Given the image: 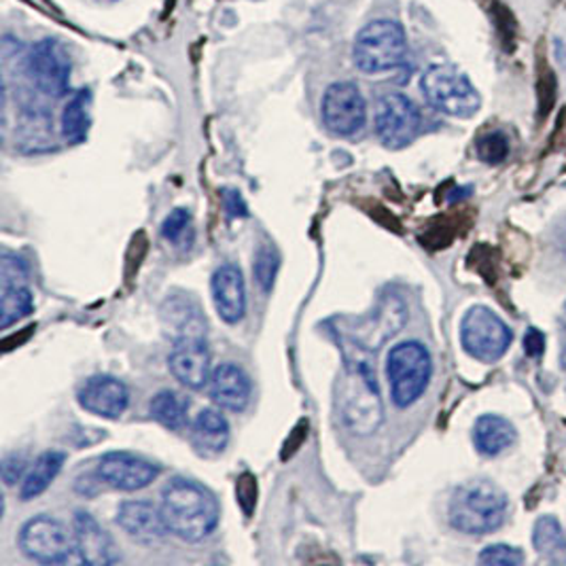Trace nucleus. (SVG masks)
I'll list each match as a JSON object with an SVG mask.
<instances>
[{
    "instance_id": "obj_1",
    "label": "nucleus",
    "mask_w": 566,
    "mask_h": 566,
    "mask_svg": "<svg viewBox=\"0 0 566 566\" xmlns=\"http://www.w3.org/2000/svg\"><path fill=\"white\" fill-rule=\"evenodd\" d=\"M160 508L172 535L187 543L210 537L221 520L215 494L198 481L187 478H174L164 488Z\"/></svg>"
},
{
    "instance_id": "obj_2",
    "label": "nucleus",
    "mask_w": 566,
    "mask_h": 566,
    "mask_svg": "<svg viewBox=\"0 0 566 566\" xmlns=\"http://www.w3.org/2000/svg\"><path fill=\"white\" fill-rule=\"evenodd\" d=\"M336 405L341 423L355 435H371L384 421V405L375 369L368 357H346V366L338 382Z\"/></svg>"
},
{
    "instance_id": "obj_3",
    "label": "nucleus",
    "mask_w": 566,
    "mask_h": 566,
    "mask_svg": "<svg viewBox=\"0 0 566 566\" xmlns=\"http://www.w3.org/2000/svg\"><path fill=\"white\" fill-rule=\"evenodd\" d=\"M508 494L492 481L471 480L454 490L448 518L465 535H488L508 518Z\"/></svg>"
},
{
    "instance_id": "obj_4",
    "label": "nucleus",
    "mask_w": 566,
    "mask_h": 566,
    "mask_svg": "<svg viewBox=\"0 0 566 566\" xmlns=\"http://www.w3.org/2000/svg\"><path fill=\"white\" fill-rule=\"evenodd\" d=\"M407 57L405 32L391 20L371 22L355 39L352 59L366 75H378L401 66Z\"/></svg>"
},
{
    "instance_id": "obj_5",
    "label": "nucleus",
    "mask_w": 566,
    "mask_h": 566,
    "mask_svg": "<svg viewBox=\"0 0 566 566\" xmlns=\"http://www.w3.org/2000/svg\"><path fill=\"white\" fill-rule=\"evenodd\" d=\"M423 94L426 102L439 113L469 119L480 111L478 89L465 73L448 64H435L423 75Z\"/></svg>"
},
{
    "instance_id": "obj_6",
    "label": "nucleus",
    "mask_w": 566,
    "mask_h": 566,
    "mask_svg": "<svg viewBox=\"0 0 566 566\" xmlns=\"http://www.w3.org/2000/svg\"><path fill=\"white\" fill-rule=\"evenodd\" d=\"M433 361L421 341H401L389 352L387 375L396 407H410L425 395L431 382Z\"/></svg>"
},
{
    "instance_id": "obj_7",
    "label": "nucleus",
    "mask_w": 566,
    "mask_h": 566,
    "mask_svg": "<svg viewBox=\"0 0 566 566\" xmlns=\"http://www.w3.org/2000/svg\"><path fill=\"white\" fill-rule=\"evenodd\" d=\"M460 341L467 355L481 363L499 361L511 346V329L497 312L476 306L460 323Z\"/></svg>"
},
{
    "instance_id": "obj_8",
    "label": "nucleus",
    "mask_w": 566,
    "mask_h": 566,
    "mask_svg": "<svg viewBox=\"0 0 566 566\" xmlns=\"http://www.w3.org/2000/svg\"><path fill=\"white\" fill-rule=\"evenodd\" d=\"M20 547L30 560L41 565L68 563L77 552L75 537L68 529L50 515H36L20 531Z\"/></svg>"
},
{
    "instance_id": "obj_9",
    "label": "nucleus",
    "mask_w": 566,
    "mask_h": 566,
    "mask_svg": "<svg viewBox=\"0 0 566 566\" xmlns=\"http://www.w3.org/2000/svg\"><path fill=\"white\" fill-rule=\"evenodd\" d=\"M421 111L403 94H387L375 107V134L387 149H403L421 134Z\"/></svg>"
},
{
    "instance_id": "obj_10",
    "label": "nucleus",
    "mask_w": 566,
    "mask_h": 566,
    "mask_svg": "<svg viewBox=\"0 0 566 566\" xmlns=\"http://www.w3.org/2000/svg\"><path fill=\"white\" fill-rule=\"evenodd\" d=\"M323 123L336 137H355L366 128L368 121V105L361 89L341 81L327 87L320 105Z\"/></svg>"
},
{
    "instance_id": "obj_11",
    "label": "nucleus",
    "mask_w": 566,
    "mask_h": 566,
    "mask_svg": "<svg viewBox=\"0 0 566 566\" xmlns=\"http://www.w3.org/2000/svg\"><path fill=\"white\" fill-rule=\"evenodd\" d=\"M30 79L39 91L62 98L70 89V56L56 39L36 43L26 57Z\"/></svg>"
},
{
    "instance_id": "obj_12",
    "label": "nucleus",
    "mask_w": 566,
    "mask_h": 566,
    "mask_svg": "<svg viewBox=\"0 0 566 566\" xmlns=\"http://www.w3.org/2000/svg\"><path fill=\"white\" fill-rule=\"evenodd\" d=\"M160 474L162 469L157 462L132 453L105 454L96 469L98 480L123 492H137L151 486L160 478Z\"/></svg>"
},
{
    "instance_id": "obj_13",
    "label": "nucleus",
    "mask_w": 566,
    "mask_h": 566,
    "mask_svg": "<svg viewBox=\"0 0 566 566\" xmlns=\"http://www.w3.org/2000/svg\"><path fill=\"white\" fill-rule=\"evenodd\" d=\"M77 401L89 414L117 421L130 405V391L113 375H91L79 387Z\"/></svg>"
},
{
    "instance_id": "obj_14",
    "label": "nucleus",
    "mask_w": 566,
    "mask_h": 566,
    "mask_svg": "<svg viewBox=\"0 0 566 566\" xmlns=\"http://www.w3.org/2000/svg\"><path fill=\"white\" fill-rule=\"evenodd\" d=\"M168 368L172 375L192 391H199L208 384L213 366H210V350L204 338H183L174 341Z\"/></svg>"
},
{
    "instance_id": "obj_15",
    "label": "nucleus",
    "mask_w": 566,
    "mask_h": 566,
    "mask_svg": "<svg viewBox=\"0 0 566 566\" xmlns=\"http://www.w3.org/2000/svg\"><path fill=\"white\" fill-rule=\"evenodd\" d=\"M73 537L77 545V554L86 565L107 566L119 563L113 537L98 524V520L91 513L87 511L75 513Z\"/></svg>"
},
{
    "instance_id": "obj_16",
    "label": "nucleus",
    "mask_w": 566,
    "mask_h": 566,
    "mask_svg": "<svg viewBox=\"0 0 566 566\" xmlns=\"http://www.w3.org/2000/svg\"><path fill=\"white\" fill-rule=\"evenodd\" d=\"M208 393L219 410L238 414L251 403L253 384L244 369L227 361L213 369L208 380Z\"/></svg>"
},
{
    "instance_id": "obj_17",
    "label": "nucleus",
    "mask_w": 566,
    "mask_h": 566,
    "mask_svg": "<svg viewBox=\"0 0 566 566\" xmlns=\"http://www.w3.org/2000/svg\"><path fill=\"white\" fill-rule=\"evenodd\" d=\"M119 529L139 543H155L171 535L162 508L149 501H126L117 510Z\"/></svg>"
},
{
    "instance_id": "obj_18",
    "label": "nucleus",
    "mask_w": 566,
    "mask_h": 566,
    "mask_svg": "<svg viewBox=\"0 0 566 566\" xmlns=\"http://www.w3.org/2000/svg\"><path fill=\"white\" fill-rule=\"evenodd\" d=\"M210 289L217 314L229 325L240 323L247 314V284L240 268L233 263L217 268Z\"/></svg>"
},
{
    "instance_id": "obj_19",
    "label": "nucleus",
    "mask_w": 566,
    "mask_h": 566,
    "mask_svg": "<svg viewBox=\"0 0 566 566\" xmlns=\"http://www.w3.org/2000/svg\"><path fill=\"white\" fill-rule=\"evenodd\" d=\"M192 442L202 456H217L229 444V423L219 410H202L192 425Z\"/></svg>"
},
{
    "instance_id": "obj_20",
    "label": "nucleus",
    "mask_w": 566,
    "mask_h": 566,
    "mask_svg": "<svg viewBox=\"0 0 566 566\" xmlns=\"http://www.w3.org/2000/svg\"><path fill=\"white\" fill-rule=\"evenodd\" d=\"M164 320L174 341L183 338H204L206 320L192 297H172L164 306Z\"/></svg>"
},
{
    "instance_id": "obj_21",
    "label": "nucleus",
    "mask_w": 566,
    "mask_h": 566,
    "mask_svg": "<svg viewBox=\"0 0 566 566\" xmlns=\"http://www.w3.org/2000/svg\"><path fill=\"white\" fill-rule=\"evenodd\" d=\"M515 428L508 418L486 414L474 426V444L483 456H499L513 446Z\"/></svg>"
},
{
    "instance_id": "obj_22",
    "label": "nucleus",
    "mask_w": 566,
    "mask_h": 566,
    "mask_svg": "<svg viewBox=\"0 0 566 566\" xmlns=\"http://www.w3.org/2000/svg\"><path fill=\"white\" fill-rule=\"evenodd\" d=\"M18 144L29 153L54 149V121L50 113L41 109L24 111L18 126Z\"/></svg>"
},
{
    "instance_id": "obj_23",
    "label": "nucleus",
    "mask_w": 566,
    "mask_h": 566,
    "mask_svg": "<svg viewBox=\"0 0 566 566\" xmlns=\"http://www.w3.org/2000/svg\"><path fill=\"white\" fill-rule=\"evenodd\" d=\"M64 460H66V454L57 453V450L41 454L30 465L29 474L22 481V490H20L22 501H32V499L41 497L56 480L57 474L64 467Z\"/></svg>"
},
{
    "instance_id": "obj_24",
    "label": "nucleus",
    "mask_w": 566,
    "mask_h": 566,
    "mask_svg": "<svg viewBox=\"0 0 566 566\" xmlns=\"http://www.w3.org/2000/svg\"><path fill=\"white\" fill-rule=\"evenodd\" d=\"M538 556L552 565H566V535L554 515L538 518L533 531Z\"/></svg>"
},
{
    "instance_id": "obj_25",
    "label": "nucleus",
    "mask_w": 566,
    "mask_h": 566,
    "mask_svg": "<svg viewBox=\"0 0 566 566\" xmlns=\"http://www.w3.org/2000/svg\"><path fill=\"white\" fill-rule=\"evenodd\" d=\"M91 94L89 89L77 91L70 102L64 107L62 113V137L70 144H81L86 141L87 132H89V123H91Z\"/></svg>"
},
{
    "instance_id": "obj_26",
    "label": "nucleus",
    "mask_w": 566,
    "mask_h": 566,
    "mask_svg": "<svg viewBox=\"0 0 566 566\" xmlns=\"http://www.w3.org/2000/svg\"><path fill=\"white\" fill-rule=\"evenodd\" d=\"M151 418L157 421L160 425L168 431H181L187 425V412H189V401L176 391H160L149 403Z\"/></svg>"
},
{
    "instance_id": "obj_27",
    "label": "nucleus",
    "mask_w": 566,
    "mask_h": 566,
    "mask_svg": "<svg viewBox=\"0 0 566 566\" xmlns=\"http://www.w3.org/2000/svg\"><path fill=\"white\" fill-rule=\"evenodd\" d=\"M34 311V297L26 284H2L0 297V327L9 329L11 325L26 318Z\"/></svg>"
},
{
    "instance_id": "obj_28",
    "label": "nucleus",
    "mask_w": 566,
    "mask_h": 566,
    "mask_svg": "<svg viewBox=\"0 0 566 566\" xmlns=\"http://www.w3.org/2000/svg\"><path fill=\"white\" fill-rule=\"evenodd\" d=\"M162 236L172 247H189L194 240V217L187 208H174L162 226Z\"/></svg>"
},
{
    "instance_id": "obj_29",
    "label": "nucleus",
    "mask_w": 566,
    "mask_h": 566,
    "mask_svg": "<svg viewBox=\"0 0 566 566\" xmlns=\"http://www.w3.org/2000/svg\"><path fill=\"white\" fill-rule=\"evenodd\" d=\"M279 268H281V255H279L276 247L274 244H263L257 251L253 272H255L257 283L265 293L272 291L276 274H279Z\"/></svg>"
},
{
    "instance_id": "obj_30",
    "label": "nucleus",
    "mask_w": 566,
    "mask_h": 566,
    "mask_svg": "<svg viewBox=\"0 0 566 566\" xmlns=\"http://www.w3.org/2000/svg\"><path fill=\"white\" fill-rule=\"evenodd\" d=\"M478 155L486 164H501L510 155V141L503 132L483 134L478 141Z\"/></svg>"
},
{
    "instance_id": "obj_31",
    "label": "nucleus",
    "mask_w": 566,
    "mask_h": 566,
    "mask_svg": "<svg viewBox=\"0 0 566 566\" xmlns=\"http://www.w3.org/2000/svg\"><path fill=\"white\" fill-rule=\"evenodd\" d=\"M478 563L488 566H518L524 563V554L518 547L499 543V545H488L478 556Z\"/></svg>"
},
{
    "instance_id": "obj_32",
    "label": "nucleus",
    "mask_w": 566,
    "mask_h": 566,
    "mask_svg": "<svg viewBox=\"0 0 566 566\" xmlns=\"http://www.w3.org/2000/svg\"><path fill=\"white\" fill-rule=\"evenodd\" d=\"M26 474H29V460L24 454L13 453L2 458L0 476H2L4 486H13L15 481L26 478Z\"/></svg>"
},
{
    "instance_id": "obj_33",
    "label": "nucleus",
    "mask_w": 566,
    "mask_h": 566,
    "mask_svg": "<svg viewBox=\"0 0 566 566\" xmlns=\"http://www.w3.org/2000/svg\"><path fill=\"white\" fill-rule=\"evenodd\" d=\"M0 274H2V284H26L29 279V270L24 265L22 259L13 255H2V263H0Z\"/></svg>"
},
{
    "instance_id": "obj_34",
    "label": "nucleus",
    "mask_w": 566,
    "mask_h": 566,
    "mask_svg": "<svg viewBox=\"0 0 566 566\" xmlns=\"http://www.w3.org/2000/svg\"><path fill=\"white\" fill-rule=\"evenodd\" d=\"M236 492H238V503L242 505V510H244L247 515H251V511H253L257 503L255 478H253L251 474H244V476L238 480Z\"/></svg>"
},
{
    "instance_id": "obj_35",
    "label": "nucleus",
    "mask_w": 566,
    "mask_h": 566,
    "mask_svg": "<svg viewBox=\"0 0 566 566\" xmlns=\"http://www.w3.org/2000/svg\"><path fill=\"white\" fill-rule=\"evenodd\" d=\"M543 346H545V336L535 329V327H531L529 329V334H526V338H524V350H526V355L529 357H541V352H543Z\"/></svg>"
},
{
    "instance_id": "obj_36",
    "label": "nucleus",
    "mask_w": 566,
    "mask_h": 566,
    "mask_svg": "<svg viewBox=\"0 0 566 566\" xmlns=\"http://www.w3.org/2000/svg\"><path fill=\"white\" fill-rule=\"evenodd\" d=\"M224 199H226V208L229 215L233 217H247V204L244 199L240 198L238 192H224Z\"/></svg>"
},
{
    "instance_id": "obj_37",
    "label": "nucleus",
    "mask_w": 566,
    "mask_h": 566,
    "mask_svg": "<svg viewBox=\"0 0 566 566\" xmlns=\"http://www.w3.org/2000/svg\"><path fill=\"white\" fill-rule=\"evenodd\" d=\"M107 2H117V0H107Z\"/></svg>"
}]
</instances>
